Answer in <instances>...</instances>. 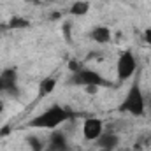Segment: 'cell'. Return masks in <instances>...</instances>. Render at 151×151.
I'll return each mask as SVG.
<instances>
[{
  "label": "cell",
  "instance_id": "18",
  "mask_svg": "<svg viewBox=\"0 0 151 151\" xmlns=\"http://www.w3.org/2000/svg\"><path fill=\"white\" fill-rule=\"evenodd\" d=\"M99 151H109V150H99Z\"/></svg>",
  "mask_w": 151,
  "mask_h": 151
},
{
  "label": "cell",
  "instance_id": "8",
  "mask_svg": "<svg viewBox=\"0 0 151 151\" xmlns=\"http://www.w3.org/2000/svg\"><path fill=\"white\" fill-rule=\"evenodd\" d=\"M90 37H91L93 42H97V44L104 46V44L111 42L113 34H111V30H109L107 27H97V28H93V30L90 32Z\"/></svg>",
  "mask_w": 151,
  "mask_h": 151
},
{
  "label": "cell",
  "instance_id": "1",
  "mask_svg": "<svg viewBox=\"0 0 151 151\" xmlns=\"http://www.w3.org/2000/svg\"><path fill=\"white\" fill-rule=\"evenodd\" d=\"M72 116V113L63 107V106H51L46 111H42L40 114H37L35 118H32L28 121L30 128H40V130H55L56 127H60L62 123H65L69 118Z\"/></svg>",
  "mask_w": 151,
  "mask_h": 151
},
{
  "label": "cell",
  "instance_id": "17",
  "mask_svg": "<svg viewBox=\"0 0 151 151\" xmlns=\"http://www.w3.org/2000/svg\"><path fill=\"white\" fill-rule=\"evenodd\" d=\"M2 111H4V104H2V99H0V114H2Z\"/></svg>",
  "mask_w": 151,
  "mask_h": 151
},
{
  "label": "cell",
  "instance_id": "5",
  "mask_svg": "<svg viewBox=\"0 0 151 151\" xmlns=\"http://www.w3.org/2000/svg\"><path fill=\"white\" fill-rule=\"evenodd\" d=\"M104 132V123L100 118H95V116H90L84 119L83 123V137L86 141H97Z\"/></svg>",
  "mask_w": 151,
  "mask_h": 151
},
{
  "label": "cell",
  "instance_id": "15",
  "mask_svg": "<svg viewBox=\"0 0 151 151\" xmlns=\"http://www.w3.org/2000/svg\"><path fill=\"white\" fill-rule=\"evenodd\" d=\"M7 134H9V127H4L2 132H0V135H7Z\"/></svg>",
  "mask_w": 151,
  "mask_h": 151
},
{
  "label": "cell",
  "instance_id": "14",
  "mask_svg": "<svg viewBox=\"0 0 151 151\" xmlns=\"http://www.w3.org/2000/svg\"><path fill=\"white\" fill-rule=\"evenodd\" d=\"M142 37H144V40H146L148 44H151V28H150V30H146V32H144V35H142Z\"/></svg>",
  "mask_w": 151,
  "mask_h": 151
},
{
  "label": "cell",
  "instance_id": "6",
  "mask_svg": "<svg viewBox=\"0 0 151 151\" xmlns=\"http://www.w3.org/2000/svg\"><path fill=\"white\" fill-rule=\"evenodd\" d=\"M44 151H69L67 137H65L62 132H53V134L49 135V141H47Z\"/></svg>",
  "mask_w": 151,
  "mask_h": 151
},
{
  "label": "cell",
  "instance_id": "3",
  "mask_svg": "<svg viewBox=\"0 0 151 151\" xmlns=\"http://www.w3.org/2000/svg\"><path fill=\"white\" fill-rule=\"evenodd\" d=\"M146 109V100H144V95H142V90L137 83H134L130 86V90L127 91L121 106H119V111L121 113H128L132 116H142Z\"/></svg>",
  "mask_w": 151,
  "mask_h": 151
},
{
  "label": "cell",
  "instance_id": "16",
  "mask_svg": "<svg viewBox=\"0 0 151 151\" xmlns=\"http://www.w3.org/2000/svg\"><path fill=\"white\" fill-rule=\"evenodd\" d=\"M25 2H30V4H35V2H44V0H25Z\"/></svg>",
  "mask_w": 151,
  "mask_h": 151
},
{
  "label": "cell",
  "instance_id": "12",
  "mask_svg": "<svg viewBox=\"0 0 151 151\" xmlns=\"http://www.w3.org/2000/svg\"><path fill=\"white\" fill-rule=\"evenodd\" d=\"M27 144L30 146V150L32 151H44V144H42V141L39 139V137H35V135H28L27 137Z\"/></svg>",
  "mask_w": 151,
  "mask_h": 151
},
{
  "label": "cell",
  "instance_id": "9",
  "mask_svg": "<svg viewBox=\"0 0 151 151\" xmlns=\"http://www.w3.org/2000/svg\"><path fill=\"white\" fill-rule=\"evenodd\" d=\"M56 88V79L55 77H44L39 83V99H44L47 95H51Z\"/></svg>",
  "mask_w": 151,
  "mask_h": 151
},
{
  "label": "cell",
  "instance_id": "13",
  "mask_svg": "<svg viewBox=\"0 0 151 151\" xmlns=\"http://www.w3.org/2000/svg\"><path fill=\"white\" fill-rule=\"evenodd\" d=\"M81 69H83V65H81V62H79V60H70V62H69V70H70L72 74L79 72Z\"/></svg>",
  "mask_w": 151,
  "mask_h": 151
},
{
  "label": "cell",
  "instance_id": "10",
  "mask_svg": "<svg viewBox=\"0 0 151 151\" xmlns=\"http://www.w3.org/2000/svg\"><path fill=\"white\" fill-rule=\"evenodd\" d=\"M4 27H5V30H21V28H28L30 21L23 16H12L7 21V25H4Z\"/></svg>",
  "mask_w": 151,
  "mask_h": 151
},
{
  "label": "cell",
  "instance_id": "7",
  "mask_svg": "<svg viewBox=\"0 0 151 151\" xmlns=\"http://www.w3.org/2000/svg\"><path fill=\"white\" fill-rule=\"evenodd\" d=\"M97 146H99V150L114 151L119 146V135H116L113 132H102V135L97 139Z\"/></svg>",
  "mask_w": 151,
  "mask_h": 151
},
{
  "label": "cell",
  "instance_id": "11",
  "mask_svg": "<svg viewBox=\"0 0 151 151\" xmlns=\"http://www.w3.org/2000/svg\"><path fill=\"white\" fill-rule=\"evenodd\" d=\"M88 11H90V4L86 0H77V2H74L70 5V9H69V12L72 16H84Z\"/></svg>",
  "mask_w": 151,
  "mask_h": 151
},
{
  "label": "cell",
  "instance_id": "2",
  "mask_svg": "<svg viewBox=\"0 0 151 151\" xmlns=\"http://www.w3.org/2000/svg\"><path fill=\"white\" fill-rule=\"evenodd\" d=\"M69 84L84 86V88H88V91H91V93H95L97 88L111 86V83H109L104 76L99 74L97 70H91V69H81L79 72L72 74L70 79H69Z\"/></svg>",
  "mask_w": 151,
  "mask_h": 151
},
{
  "label": "cell",
  "instance_id": "4",
  "mask_svg": "<svg viewBox=\"0 0 151 151\" xmlns=\"http://www.w3.org/2000/svg\"><path fill=\"white\" fill-rule=\"evenodd\" d=\"M137 70V58L130 49H125L119 53L118 62H116V74L119 81H127Z\"/></svg>",
  "mask_w": 151,
  "mask_h": 151
}]
</instances>
